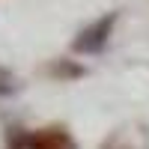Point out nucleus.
I'll return each mask as SVG.
<instances>
[{
    "mask_svg": "<svg viewBox=\"0 0 149 149\" xmlns=\"http://www.w3.org/2000/svg\"><path fill=\"white\" fill-rule=\"evenodd\" d=\"M9 149H78V143L63 125H48L36 131H12Z\"/></svg>",
    "mask_w": 149,
    "mask_h": 149,
    "instance_id": "1",
    "label": "nucleus"
},
{
    "mask_svg": "<svg viewBox=\"0 0 149 149\" xmlns=\"http://www.w3.org/2000/svg\"><path fill=\"white\" fill-rule=\"evenodd\" d=\"M110 24H113V15H110V18H102L95 27H90L86 33H81V39L74 42V51H98V48L107 42Z\"/></svg>",
    "mask_w": 149,
    "mask_h": 149,
    "instance_id": "2",
    "label": "nucleus"
}]
</instances>
